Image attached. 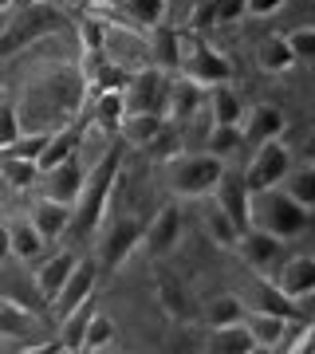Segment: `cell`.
<instances>
[{
  "label": "cell",
  "instance_id": "6da1fadb",
  "mask_svg": "<svg viewBox=\"0 0 315 354\" xmlns=\"http://www.w3.org/2000/svg\"><path fill=\"white\" fill-rule=\"evenodd\" d=\"M118 174H123V146H111V150L95 162V169L83 177V189H79L75 205H71V225L67 228H71L75 236H91V232L99 228L102 213H107V205H111Z\"/></svg>",
  "mask_w": 315,
  "mask_h": 354
},
{
  "label": "cell",
  "instance_id": "7a4b0ae2",
  "mask_svg": "<svg viewBox=\"0 0 315 354\" xmlns=\"http://www.w3.org/2000/svg\"><path fill=\"white\" fill-rule=\"evenodd\" d=\"M249 213H252V225L268 228V232H272V236H280V241H291V236L307 232V225H312V209L296 201L284 185L252 193Z\"/></svg>",
  "mask_w": 315,
  "mask_h": 354
},
{
  "label": "cell",
  "instance_id": "3957f363",
  "mask_svg": "<svg viewBox=\"0 0 315 354\" xmlns=\"http://www.w3.org/2000/svg\"><path fill=\"white\" fill-rule=\"evenodd\" d=\"M225 174V165L221 158L213 153H174L170 162H165V181H170V189L177 197H189V201H197V197H209L217 189V181Z\"/></svg>",
  "mask_w": 315,
  "mask_h": 354
},
{
  "label": "cell",
  "instance_id": "277c9868",
  "mask_svg": "<svg viewBox=\"0 0 315 354\" xmlns=\"http://www.w3.org/2000/svg\"><path fill=\"white\" fill-rule=\"evenodd\" d=\"M177 71L193 79V83H201V87H217V83H228L237 75L233 59L225 51L209 48L197 32H181V64H177Z\"/></svg>",
  "mask_w": 315,
  "mask_h": 354
},
{
  "label": "cell",
  "instance_id": "5b68a950",
  "mask_svg": "<svg viewBox=\"0 0 315 354\" xmlns=\"http://www.w3.org/2000/svg\"><path fill=\"white\" fill-rule=\"evenodd\" d=\"M252 162L244 169V185L249 193H260V189H276L284 185V177L291 174V150L284 146L280 138H268L260 146H252Z\"/></svg>",
  "mask_w": 315,
  "mask_h": 354
},
{
  "label": "cell",
  "instance_id": "8992f818",
  "mask_svg": "<svg viewBox=\"0 0 315 354\" xmlns=\"http://www.w3.org/2000/svg\"><path fill=\"white\" fill-rule=\"evenodd\" d=\"M142 232H146V225H142L138 216H118V221L107 228V236H102V244H99V268L107 276L118 272V268L130 260V252L142 244Z\"/></svg>",
  "mask_w": 315,
  "mask_h": 354
},
{
  "label": "cell",
  "instance_id": "52a82bcc",
  "mask_svg": "<svg viewBox=\"0 0 315 354\" xmlns=\"http://www.w3.org/2000/svg\"><path fill=\"white\" fill-rule=\"evenodd\" d=\"M165 91H170V75H165L162 67H142V71H130V79H126V87H123V102H126V111L162 114Z\"/></svg>",
  "mask_w": 315,
  "mask_h": 354
},
{
  "label": "cell",
  "instance_id": "ba28073f",
  "mask_svg": "<svg viewBox=\"0 0 315 354\" xmlns=\"http://www.w3.org/2000/svg\"><path fill=\"white\" fill-rule=\"evenodd\" d=\"M213 197V205H221L233 221H237V228L244 232V228H252V213H249V205H252V193L249 185H244V174H221V181H217V189L209 193Z\"/></svg>",
  "mask_w": 315,
  "mask_h": 354
},
{
  "label": "cell",
  "instance_id": "9c48e42d",
  "mask_svg": "<svg viewBox=\"0 0 315 354\" xmlns=\"http://www.w3.org/2000/svg\"><path fill=\"white\" fill-rule=\"evenodd\" d=\"M95 279H99V268H95V260H75V268H71V276L63 279L60 295L51 299V307H55V315H67V311H75L79 304H87L91 291H95Z\"/></svg>",
  "mask_w": 315,
  "mask_h": 354
},
{
  "label": "cell",
  "instance_id": "30bf717a",
  "mask_svg": "<svg viewBox=\"0 0 315 354\" xmlns=\"http://www.w3.org/2000/svg\"><path fill=\"white\" fill-rule=\"evenodd\" d=\"M284 127H288V118H284V111L272 106V102H256L252 111L240 114V134H244V146H260V142H268V138H280Z\"/></svg>",
  "mask_w": 315,
  "mask_h": 354
},
{
  "label": "cell",
  "instance_id": "8fae6325",
  "mask_svg": "<svg viewBox=\"0 0 315 354\" xmlns=\"http://www.w3.org/2000/svg\"><path fill=\"white\" fill-rule=\"evenodd\" d=\"M268 279L300 304V299L315 295V256H291V260H284L276 268V276H268Z\"/></svg>",
  "mask_w": 315,
  "mask_h": 354
},
{
  "label": "cell",
  "instance_id": "7c38bea8",
  "mask_svg": "<svg viewBox=\"0 0 315 354\" xmlns=\"http://www.w3.org/2000/svg\"><path fill=\"white\" fill-rule=\"evenodd\" d=\"M83 177H87L83 165H79L75 158H67V162L44 169V174H39V185H44V197H51V201L75 205L79 189H83Z\"/></svg>",
  "mask_w": 315,
  "mask_h": 354
},
{
  "label": "cell",
  "instance_id": "4fadbf2b",
  "mask_svg": "<svg viewBox=\"0 0 315 354\" xmlns=\"http://www.w3.org/2000/svg\"><path fill=\"white\" fill-rule=\"evenodd\" d=\"M205 102V87L193 83V79H170V91H165V102H162V118L165 122H186L193 114L201 111Z\"/></svg>",
  "mask_w": 315,
  "mask_h": 354
},
{
  "label": "cell",
  "instance_id": "5bb4252c",
  "mask_svg": "<svg viewBox=\"0 0 315 354\" xmlns=\"http://www.w3.org/2000/svg\"><path fill=\"white\" fill-rule=\"evenodd\" d=\"M240 256H244V264L256 268V272H268V268L280 260V252H284V241L280 236H272L268 228H244L240 232V241H237Z\"/></svg>",
  "mask_w": 315,
  "mask_h": 354
},
{
  "label": "cell",
  "instance_id": "9a60e30c",
  "mask_svg": "<svg viewBox=\"0 0 315 354\" xmlns=\"http://www.w3.org/2000/svg\"><path fill=\"white\" fill-rule=\"evenodd\" d=\"M177 236H181V213H177V205H165V209H158V216H154L150 225H146L142 244L154 256H165V252H174Z\"/></svg>",
  "mask_w": 315,
  "mask_h": 354
},
{
  "label": "cell",
  "instance_id": "2e32d148",
  "mask_svg": "<svg viewBox=\"0 0 315 354\" xmlns=\"http://www.w3.org/2000/svg\"><path fill=\"white\" fill-rule=\"evenodd\" d=\"M252 307L256 311H268V315H280V319H288V323H296V319H303V307L291 299V295H284V291L272 283L268 276L256 279V299H252Z\"/></svg>",
  "mask_w": 315,
  "mask_h": 354
},
{
  "label": "cell",
  "instance_id": "e0dca14e",
  "mask_svg": "<svg viewBox=\"0 0 315 354\" xmlns=\"http://www.w3.org/2000/svg\"><path fill=\"white\" fill-rule=\"evenodd\" d=\"M32 225L39 228V236L44 241H60L63 232H67V225H71V205L63 201H51V197H39L36 209H32Z\"/></svg>",
  "mask_w": 315,
  "mask_h": 354
},
{
  "label": "cell",
  "instance_id": "ac0fdd59",
  "mask_svg": "<svg viewBox=\"0 0 315 354\" xmlns=\"http://www.w3.org/2000/svg\"><path fill=\"white\" fill-rule=\"evenodd\" d=\"M162 127H165L162 114H154V111H126L123 122H118V134H123L130 146L146 150V146L158 138V130H162Z\"/></svg>",
  "mask_w": 315,
  "mask_h": 354
},
{
  "label": "cell",
  "instance_id": "d6986e66",
  "mask_svg": "<svg viewBox=\"0 0 315 354\" xmlns=\"http://www.w3.org/2000/svg\"><path fill=\"white\" fill-rule=\"evenodd\" d=\"M205 351L213 354H256V339H252V330L244 323H228V327H213L209 342H205Z\"/></svg>",
  "mask_w": 315,
  "mask_h": 354
},
{
  "label": "cell",
  "instance_id": "ffe728a7",
  "mask_svg": "<svg viewBox=\"0 0 315 354\" xmlns=\"http://www.w3.org/2000/svg\"><path fill=\"white\" fill-rule=\"evenodd\" d=\"M244 327L252 330V339H256L260 351H276L280 342L288 339V319L268 315V311H256V307H252V315L244 311Z\"/></svg>",
  "mask_w": 315,
  "mask_h": 354
},
{
  "label": "cell",
  "instance_id": "44dd1931",
  "mask_svg": "<svg viewBox=\"0 0 315 354\" xmlns=\"http://www.w3.org/2000/svg\"><path fill=\"white\" fill-rule=\"evenodd\" d=\"M79 142H83V127H63V130H55L48 138V146H44V153L36 158V165H39V174L44 169H51V165H60V162H67V158H75V150H79Z\"/></svg>",
  "mask_w": 315,
  "mask_h": 354
},
{
  "label": "cell",
  "instance_id": "7402d4cb",
  "mask_svg": "<svg viewBox=\"0 0 315 354\" xmlns=\"http://www.w3.org/2000/svg\"><path fill=\"white\" fill-rule=\"evenodd\" d=\"M150 51H154V67H162L165 75L177 71V64H181V32L177 28H165V24H154L150 28Z\"/></svg>",
  "mask_w": 315,
  "mask_h": 354
},
{
  "label": "cell",
  "instance_id": "603a6c76",
  "mask_svg": "<svg viewBox=\"0 0 315 354\" xmlns=\"http://www.w3.org/2000/svg\"><path fill=\"white\" fill-rule=\"evenodd\" d=\"M44 236H39V228L32 225V216H16L12 225H8V248H12L16 260H36L44 252Z\"/></svg>",
  "mask_w": 315,
  "mask_h": 354
},
{
  "label": "cell",
  "instance_id": "cb8c5ba5",
  "mask_svg": "<svg viewBox=\"0 0 315 354\" xmlns=\"http://www.w3.org/2000/svg\"><path fill=\"white\" fill-rule=\"evenodd\" d=\"M256 64L264 67L268 75H284V71H291L300 59H296V51L288 48L284 36H268V39H260V48H256Z\"/></svg>",
  "mask_w": 315,
  "mask_h": 354
},
{
  "label": "cell",
  "instance_id": "d4e9b609",
  "mask_svg": "<svg viewBox=\"0 0 315 354\" xmlns=\"http://www.w3.org/2000/svg\"><path fill=\"white\" fill-rule=\"evenodd\" d=\"M205 102H209V114H213V122H233V127H240V114H244V102L237 99V91L228 87V83L205 87Z\"/></svg>",
  "mask_w": 315,
  "mask_h": 354
},
{
  "label": "cell",
  "instance_id": "484cf974",
  "mask_svg": "<svg viewBox=\"0 0 315 354\" xmlns=\"http://www.w3.org/2000/svg\"><path fill=\"white\" fill-rule=\"evenodd\" d=\"M71 268H75V256H71V252H60V256H51L48 264L36 272V288H39V295H44L48 304L60 295L63 279L71 276Z\"/></svg>",
  "mask_w": 315,
  "mask_h": 354
},
{
  "label": "cell",
  "instance_id": "4316f807",
  "mask_svg": "<svg viewBox=\"0 0 315 354\" xmlns=\"http://www.w3.org/2000/svg\"><path fill=\"white\" fill-rule=\"evenodd\" d=\"M123 114H126L123 91H102V95H95V99H91V118H95V127L107 130V134H118Z\"/></svg>",
  "mask_w": 315,
  "mask_h": 354
},
{
  "label": "cell",
  "instance_id": "83f0119b",
  "mask_svg": "<svg viewBox=\"0 0 315 354\" xmlns=\"http://www.w3.org/2000/svg\"><path fill=\"white\" fill-rule=\"evenodd\" d=\"M201 225H205V232H209V241H213L217 248H237L240 228H237V221H233L221 205H209V209H205Z\"/></svg>",
  "mask_w": 315,
  "mask_h": 354
},
{
  "label": "cell",
  "instance_id": "f1b7e54d",
  "mask_svg": "<svg viewBox=\"0 0 315 354\" xmlns=\"http://www.w3.org/2000/svg\"><path fill=\"white\" fill-rule=\"evenodd\" d=\"M39 323L28 315L20 304L12 299H0V339H28V335H36Z\"/></svg>",
  "mask_w": 315,
  "mask_h": 354
},
{
  "label": "cell",
  "instance_id": "f546056e",
  "mask_svg": "<svg viewBox=\"0 0 315 354\" xmlns=\"http://www.w3.org/2000/svg\"><path fill=\"white\" fill-rule=\"evenodd\" d=\"M0 177L12 185V189H32L39 185V165L32 158H8V153H0Z\"/></svg>",
  "mask_w": 315,
  "mask_h": 354
},
{
  "label": "cell",
  "instance_id": "4dcf8cb0",
  "mask_svg": "<svg viewBox=\"0 0 315 354\" xmlns=\"http://www.w3.org/2000/svg\"><path fill=\"white\" fill-rule=\"evenodd\" d=\"M205 150L213 153V158H233L237 150H244V134H240V127H233V122H213L209 127V146Z\"/></svg>",
  "mask_w": 315,
  "mask_h": 354
},
{
  "label": "cell",
  "instance_id": "1f68e13d",
  "mask_svg": "<svg viewBox=\"0 0 315 354\" xmlns=\"http://www.w3.org/2000/svg\"><path fill=\"white\" fill-rule=\"evenodd\" d=\"M95 315V304H79L75 311H67L63 315V330H60V346L63 351H79V342H83V330H87V319Z\"/></svg>",
  "mask_w": 315,
  "mask_h": 354
},
{
  "label": "cell",
  "instance_id": "d6a6232c",
  "mask_svg": "<svg viewBox=\"0 0 315 354\" xmlns=\"http://www.w3.org/2000/svg\"><path fill=\"white\" fill-rule=\"evenodd\" d=\"M114 342V319L95 311L87 319V330H83V342H79V351H107Z\"/></svg>",
  "mask_w": 315,
  "mask_h": 354
},
{
  "label": "cell",
  "instance_id": "836d02e7",
  "mask_svg": "<svg viewBox=\"0 0 315 354\" xmlns=\"http://www.w3.org/2000/svg\"><path fill=\"white\" fill-rule=\"evenodd\" d=\"M284 189H288L300 205L315 209V162L300 165V169H291V174L284 177Z\"/></svg>",
  "mask_w": 315,
  "mask_h": 354
},
{
  "label": "cell",
  "instance_id": "e575fe53",
  "mask_svg": "<svg viewBox=\"0 0 315 354\" xmlns=\"http://www.w3.org/2000/svg\"><path fill=\"white\" fill-rule=\"evenodd\" d=\"M244 311L249 307L240 304L237 295H217L205 315H209V327H228V323H244Z\"/></svg>",
  "mask_w": 315,
  "mask_h": 354
},
{
  "label": "cell",
  "instance_id": "d590c367",
  "mask_svg": "<svg viewBox=\"0 0 315 354\" xmlns=\"http://www.w3.org/2000/svg\"><path fill=\"white\" fill-rule=\"evenodd\" d=\"M123 8L138 28H154L165 20V0H123Z\"/></svg>",
  "mask_w": 315,
  "mask_h": 354
},
{
  "label": "cell",
  "instance_id": "8d00e7d4",
  "mask_svg": "<svg viewBox=\"0 0 315 354\" xmlns=\"http://www.w3.org/2000/svg\"><path fill=\"white\" fill-rule=\"evenodd\" d=\"M51 130H36V134H20L16 142H8L0 153H8V158H32L36 162L39 153H44V146H48Z\"/></svg>",
  "mask_w": 315,
  "mask_h": 354
},
{
  "label": "cell",
  "instance_id": "74e56055",
  "mask_svg": "<svg viewBox=\"0 0 315 354\" xmlns=\"http://www.w3.org/2000/svg\"><path fill=\"white\" fill-rule=\"evenodd\" d=\"M79 39H83V51H102L107 48V20L99 12H91L79 20Z\"/></svg>",
  "mask_w": 315,
  "mask_h": 354
},
{
  "label": "cell",
  "instance_id": "f35d334b",
  "mask_svg": "<svg viewBox=\"0 0 315 354\" xmlns=\"http://www.w3.org/2000/svg\"><path fill=\"white\" fill-rule=\"evenodd\" d=\"M20 134H24V130H20V111H16L12 102L0 99V150H4L8 142H16Z\"/></svg>",
  "mask_w": 315,
  "mask_h": 354
},
{
  "label": "cell",
  "instance_id": "ab89813d",
  "mask_svg": "<svg viewBox=\"0 0 315 354\" xmlns=\"http://www.w3.org/2000/svg\"><path fill=\"white\" fill-rule=\"evenodd\" d=\"M276 351H288V354H315V327H300L296 335L288 330V339L280 342Z\"/></svg>",
  "mask_w": 315,
  "mask_h": 354
},
{
  "label": "cell",
  "instance_id": "60d3db41",
  "mask_svg": "<svg viewBox=\"0 0 315 354\" xmlns=\"http://www.w3.org/2000/svg\"><path fill=\"white\" fill-rule=\"evenodd\" d=\"M288 48L296 51V59H315V28H296L288 32Z\"/></svg>",
  "mask_w": 315,
  "mask_h": 354
},
{
  "label": "cell",
  "instance_id": "b9f144b4",
  "mask_svg": "<svg viewBox=\"0 0 315 354\" xmlns=\"http://www.w3.org/2000/svg\"><path fill=\"white\" fill-rule=\"evenodd\" d=\"M209 28H217V12H213V0H197L193 4V12H189V32H209Z\"/></svg>",
  "mask_w": 315,
  "mask_h": 354
},
{
  "label": "cell",
  "instance_id": "7bdbcfd3",
  "mask_svg": "<svg viewBox=\"0 0 315 354\" xmlns=\"http://www.w3.org/2000/svg\"><path fill=\"white\" fill-rule=\"evenodd\" d=\"M213 12H217V24H237L244 16V0H213Z\"/></svg>",
  "mask_w": 315,
  "mask_h": 354
},
{
  "label": "cell",
  "instance_id": "ee69618b",
  "mask_svg": "<svg viewBox=\"0 0 315 354\" xmlns=\"http://www.w3.org/2000/svg\"><path fill=\"white\" fill-rule=\"evenodd\" d=\"M288 0H244V16H272L280 12Z\"/></svg>",
  "mask_w": 315,
  "mask_h": 354
},
{
  "label": "cell",
  "instance_id": "f6af8a7d",
  "mask_svg": "<svg viewBox=\"0 0 315 354\" xmlns=\"http://www.w3.org/2000/svg\"><path fill=\"white\" fill-rule=\"evenodd\" d=\"M12 256V248H8V228L0 225V260H8Z\"/></svg>",
  "mask_w": 315,
  "mask_h": 354
},
{
  "label": "cell",
  "instance_id": "bcb514c9",
  "mask_svg": "<svg viewBox=\"0 0 315 354\" xmlns=\"http://www.w3.org/2000/svg\"><path fill=\"white\" fill-rule=\"evenodd\" d=\"M303 158H307V162H315V130L307 134V142H303Z\"/></svg>",
  "mask_w": 315,
  "mask_h": 354
},
{
  "label": "cell",
  "instance_id": "7dc6e473",
  "mask_svg": "<svg viewBox=\"0 0 315 354\" xmlns=\"http://www.w3.org/2000/svg\"><path fill=\"white\" fill-rule=\"evenodd\" d=\"M91 8H107V4H123V0H87Z\"/></svg>",
  "mask_w": 315,
  "mask_h": 354
},
{
  "label": "cell",
  "instance_id": "c3c4849f",
  "mask_svg": "<svg viewBox=\"0 0 315 354\" xmlns=\"http://www.w3.org/2000/svg\"><path fill=\"white\" fill-rule=\"evenodd\" d=\"M16 4H20V0H0V12H12Z\"/></svg>",
  "mask_w": 315,
  "mask_h": 354
},
{
  "label": "cell",
  "instance_id": "681fc988",
  "mask_svg": "<svg viewBox=\"0 0 315 354\" xmlns=\"http://www.w3.org/2000/svg\"><path fill=\"white\" fill-rule=\"evenodd\" d=\"M4 32H8V12H0V39H4Z\"/></svg>",
  "mask_w": 315,
  "mask_h": 354
},
{
  "label": "cell",
  "instance_id": "f907efd6",
  "mask_svg": "<svg viewBox=\"0 0 315 354\" xmlns=\"http://www.w3.org/2000/svg\"><path fill=\"white\" fill-rule=\"evenodd\" d=\"M0 99H4V91H0Z\"/></svg>",
  "mask_w": 315,
  "mask_h": 354
},
{
  "label": "cell",
  "instance_id": "816d5d0a",
  "mask_svg": "<svg viewBox=\"0 0 315 354\" xmlns=\"http://www.w3.org/2000/svg\"><path fill=\"white\" fill-rule=\"evenodd\" d=\"M0 346H4V339H0Z\"/></svg>",
  "mask_w": 315,
  "mask_h": 354
},
{
  "label": "cell",
  "instance_id": "f5cc1de1",
  "mask_svg": "<svg viewBox=\"0 0 315 354\" xmlns=\"http://www.w3.org/2000/svg\"><path fill=\"white\" fill-rule=\"evenodd\" d=\"M0 225H4V221H0Z\"/></svg>",
  "mask_w": 315,
  "mask_h": 354
}]
</instances>
